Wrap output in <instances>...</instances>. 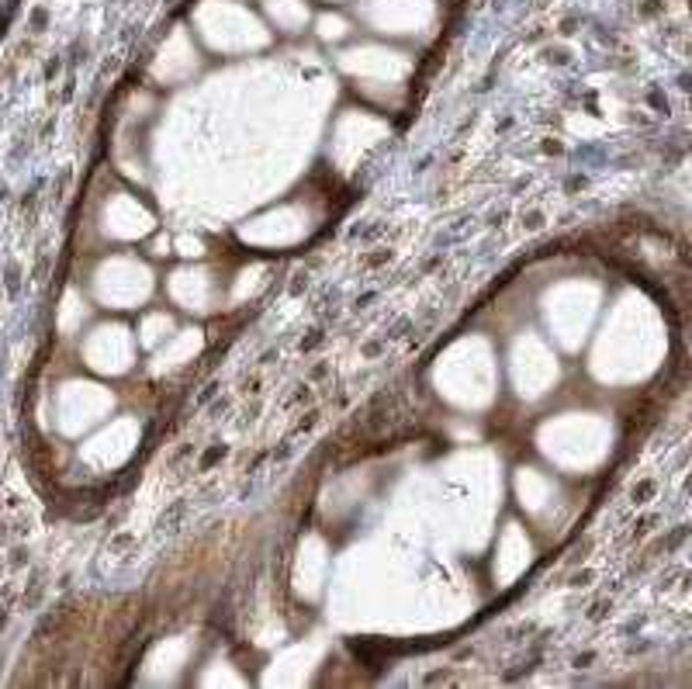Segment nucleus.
I'll use <instances>...</instances> for the list:
<instances>
[{"mask_svg":"<svg viewBox=\"0 0 692 689\" xmlns=\"http://www.w3.org/2000/svg\"><path fill=\"white\" fill-rule=\"evenodd\" d=\"M105 405H108V399L100 395V389H94V384H80V381L67 384L63 395H59V427L67 433L87 430Z\"/></svg>","mask_w":692,"mask_h":689,"instance_id":"obj_1","label":"nucleus"},{"mask_svg":"<svg viewBox=\"0 0 692 689\" xmlns=\"http://www.w3.org/2000/svg\"><path fill=\"white\" fill-rule=\"evenodd\" d=\"M135 277H142V271L135 274V268H129V263H105V268L97 271V295L108 301V306H129V301L142 298L146 295V285H135Z\"/></svg>","mask_w":692,"mask_h":689,"instance_id":"obj_2","label":"nucleus"},{"mask_svg":"<svg viewBox=\"0 0 692 689\" xmlns=\"http://www.w3.org/2000/svg\"><path fill=\"white\" fill-rule=\"evenodd\" d=\"M87 360L91 368L97 371H126L129 368V343H126V333H121L118 326H105L97 330L91 340H87Z\"/></svg>","mask_w":692,"mask_h":689,"instance_id":"obj_3","label":"nucleus"},{"mask_svg":"<svg viewBox=\"0 0 692 689\" xmlns=\"http://www.w3.org/2000/svg\"><path fill=\"white\" fill-rule=\"evenodd\" d=\"M271 14L288 35H295V32H301L305 25H309V8L298 4V0H271Z\"/></svg>","mask_w":692,"mask_h":689,"instance_id":"obj_4","label":"nucleus"},{"mask_svg":"<svg viewBox=\"0 0 692 689\" xmlns=\"http://www.w3.org/2000/svg\"><path fill=\"white\" fill-rule=\"evenodd\" d=\"M315 28H319V38H325V43H343V38L350 35V25H346L339 14H322Z\"/></svg>","mask_w":692,"mask_h":689,"instance_id":"obj_5","label":"nucleus"}]
</instances>
